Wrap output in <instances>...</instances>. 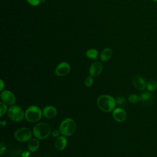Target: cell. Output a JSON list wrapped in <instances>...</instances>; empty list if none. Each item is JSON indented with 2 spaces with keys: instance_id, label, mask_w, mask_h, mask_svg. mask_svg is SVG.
<instances>
[{
  "instance_id": "6da1fadb",
  "label": "cell",
  "mask_w": 157,
  "mask_h": 157,
  "mask_svg": "<svg viewBox=\"0 0 157 157\" xmlns=\"http://www.w3.org/2000/svg\"><path fill=\"white\" fill-rule=\"evenodd\" d=\"M115 104V99L110 95H101L97 99L98 107L105 112H109L113 110Z\"/></svg>"
},
{
  "instance_id": "7a4b0ae2",
  "label": "cell",
  "mask_w": 157,
  "mask_h": 157,
  "mask_svg": "<svg viewBox=\"0 0 157 157\" xmlns=\"http://www.w3.org/2000/svg\"><path fill=\"white\" fill-rule=\"evenodd\" d=\"M51 133L50 126L45 123H39L33 128V134L38 139H46Z\"/></svg>"
},
{
  "instance_id": "3957f363",
  "label": "cell",
  "mask_w": 157,
  "mask_h": 157,
  "mask_svg": "<svg viewBox=\"0 0 157 157\" xmlns=\"http://www.w3.org/2000/svg\"><path fill=\"white\" fill-rule=\"evenodd\" d=\"M76 129L75 123L73 119L67 118L64 119L59 126V131L62 135L70 136L72 135Z\"/></svg>"
},
{
  "instance_id": "277c9868",
  "label": "cell",
  "mask_w": 157,
  "mask_h": 157,
  "mask_svg": "<svg viewBox=\"0 0 157 157\" xmlns=\"http://www.w3.org/2000/svg\"><path fill=\"white\" fill-rule=\"evenodd\" d=\"M42 112L39 107L36 105L29 107L25 111V117L28 121L34 123L38 121L42 117Z\"/></svg>"
},
{
  "instance_id": "5b68a950",
  "label": "cell",
  "mask_w": 157,
  "mask_h": 157,
  "mask_svg": "<svg viewBox=\"0 0 157 157\" xmlns=\"http://www.w3.org/2000/svg\"><path fill=\"white\" fill-rule=\"evenodd\" d=\"M9 118L13 121H20L24 118V112L18 105H12L7 110Z\"/></svg>"
},
{
  "instance_id": "8992f818",
  "label": "cell",
  "mask_w": 157,
  "mask_h": 157,
  "mask_svg": "<svg viewBox=\"0 0 157 157\" xmlns=\"http://www.w3.org/2000/svg\"><path fill=\"white\" fill-rule=\"evenodd\" d=\"M15 138L20 142H25L29 140L32 137L31 131L27 128H21L16 130L14 133Z\"/></svg>"
},
{
  "instance_id": "52a82bcc",
  "label": "cell",
  "mask_w": 157,
  "mask_h": 157,
  "mask_svg": "<svg viewBox=\"0 0 157 157\" xmlns=\"http://www.w3.org/2000/svg\"><path fill=\"white\" fill-rule=\"evenodd\" d=\"M70 66L66 62H62L59 63L55 69V72L57 76L62 77L67 75L70 71Z\"/></svg>"
},
{
  "instance_id": "ba28073f",
  "label": "cell",
  "mask_w": 157,
  "mask_h": 157,
  "mask_svg": "<svg viewBox=\"0 0 157 157\" xmlns=\"http://www.w3.org/2000/svg\"><path fill=\"white\" fill-rule=\"evenodd\" d=\"M1 99L3 102L7 105H12L15 102V96L8 90H4L1 93Z\"/></svg>"
},
{
  "instance_id": "9c48e42d",
  "label": "cell",
  "mask_w": 157,
  "mask_h": 157,
  "mask_svg": "<svg viewBox=\"0 0 157 157\" xmlns=\"http://www.w3.org/2000/svg\"><path fill=\"white\" fill-rule=\"evenodd\" d=\"M113 117L118 122H123L126 119V113L125 110L121 108H116L113 110Z\"/></svg>"
},
{
  "instance_id": "30bf717a",
  "label": "cell",
  "mask_w": 157,
  "mask_h": 157,
  "mask_svg": "<svg viewBox=\"0 0 157 157\" xmlns=\"http://www.w3.org/2000/svg\"><path fill=\"white\" fill-rule=\"evenodd\" d=\"M132 85L138 90L143 91L146 88L147 83L144 78L137 75L132 78Z\"/></svg>"
},
{
  "instance_id": "8fae6325",
  "label": "cell",
  "mask_w": 157,
  "mask_h": 157,
  "mask_svg": "<svg viewBox=\"0 0 157 157\" xmlns=\"http://www.w3.org/2000/svg\"><path fill=\"white\" fill-rule=\"evenodd\" d=\"M103 69L102 64L99 61H96L92 63L90 67V74L92 77L98 76L102 72Z\"/></svg>"
},
{
  "instance_id": "7c38bea8",
  "label": "cell",
  "mask_w": 157,
  "mask_h": 157,
  "mask_svg": "<svg viewBox=\"0 0 157 157\" xmlns=\"http://www.w3.org/2000/svg\"><path fill=\"white\" fill-rule=\"evenodd\" d=\"M57 112L55 107L52 105L46 106L42 111L43 115L47 118H53L56 115Z\"/></svg>"
},
{
  "instance_id": "4fadbf2b",
  "label": "cell",
  "mask_w": 157,
  "mask_h": 157,
  "mask_svg": "<svg viewBox=\"0 0 157 157\" xmlns=\"http://www.w3.org/2000/svg\"><path fill=\"white\" fill-rule=\"evenodd\" d=\"M67 143V142L66 138L64 136H59L56 139L55 142V145L58 150L61 151L66 148Z\"/></svg>"
},
{
  "instance_id": "5bb4252c",
  "label": "cell",
  "mask_w": 157,
  "mask_h": 157,
  "mask_svg": "<svg viewBox=\"0 0 157 157\" xmlns=\"http://www.w3.org/2000/svg\"><path fill=\"white\" fill-rule=\"evenodd\" d=\"M39 147V141L37 139H31L28 144V148L31 152L36 151Z\"/></svg>"
},
{
  "instance_id": "9a60e30c",
  "label": "cell",
  "mask_w": 157,
  "mask_h": 157,
  "mask_svg": "<svg viewBox=\"0 0 157 157\" xmlns=\"http://www.w3.org/2000/svg\"><path fill=\"white\" fill-rule=\"evenodd\" d=\"M112 54V50L110 48H106L102 50L101 54V59L102 61H106L110 59Z\"/></svg>"
},
{
  "instance_id": "2e32d148",
  "label": "cell",
  "mask_w": 157,
  "mask_h": 157,
  "mask_svg": "<svg viewBox=\"0 0 157 157\" xmlns=\"http://www.w3.org/2000/svg\"><path fill=\"white\" fill-rule=\"evenodd\" d=\"M153 99V96L150 92H144L140 95V101L145 102V103L149 102Z\"/></svg>"
},
{
  "instance_id": "e0dca14e",
  "label": "cell",
  "mask_w": 157,
  "mask_h": 157,
  "mask_svg": "<svg viewBox=\"0 0 157 157\" xmlns=\"http://www.w3.org/2000/svg\"><path fill=\"white\" fill-rule=\"evenodd\" d=\"M146 88L147 89L148 91L150 92L151 91H155L157 89V81L155 80H149L147 83V86Z\"/></svg>"
},
{
  "instance_id": "ac0fdd59",
  "label": "cell",
  "mask_w": 157,
  "mask_h": 157,
  "mask_svg": "<svg viewBox=\"0 0 157 157\" xmlns=\"http://www.w3.org/2000/svg\"><path fill=\"white\" fill-rule=\"evenodd\" d=\"M98 52L96 49H90L88 50L86 53V55L88 58L96 59L98 58Z\"/></svg>"
},
{
  "instance_id": "d6986e66",
  "label": "cell",
  "mask_w": 157,
  "mask_h": 157,
  "mask_svg": "<svg viewBox=\"0 0 157 157\" xmlns=\"http://www.w3.org/2000/svg\"><path fill=\"white\" fill-rule=\"evenodd\" d=\"M128 101L131 104H136L140 101V96L135 94H130L128 97Z\"/></svg>"
},
{
  "instance_id": "ffe728a7",
  "label": "cell",
  "mask_w": 157,
  "mask_h": 157,
  "mask_svg": "<svg viewBox=\"0 0 157 157\" xmlns=\"http://www.w3.org/2000/svg\"><path fill=\"white\" fill-rule=\"evenodd\" d=\"M0 107H1L0 116H1V117H2V116L6 113V112L7 110L6 104H5L4 102H3L2 101L1 102H0Z\"/></svg>"
},
{
  "instance_id": "44dd1931",
  "label": "cell",
  "mask_w": 157,
  "mask_h": 157,
  "mask_svg": "<svg viewBox=\"0 0 157 157\" xmlns=\"http://www.w3.org/2000/svg\"><path fill=\"white\" fill-rule=\"evenodd\" d=\"M93 83V78L92 76H88L86 78L85 80V84L87 87L91 86Z\"/></svg>"
},
{
  "instance_id": "7402d4cb",
  "label": "cell",
  "mask_w": 157,
  "mask_h": 157,
  "mask_svg": "<svg viewBox=\"0 0 157 157\" xmlns=\"http://www.w3.org/2000/svg\"><path fill=\"white\" fill-rule=\"evenodd\" d=\"M29 4H30L31 6H36L40 4V2L42 1L41 0H26Z\"/></svg>"
},
{
  "instance_id": "603a6c76",
  "label": "cell",
  "mask_w": 157,
  "mask_h": 157,
  "mask_svg": "<svg viewBox=\"0 0 157 157\" xmlns=\"http://www.w3.org/2000/svg\"><path fill=\"white\" fill-rule=\"evenodd\" d=\"M125 98H123V97H118L116 99H115V101H116V103L119 104V105H121V104H123L124 102H125Z\"/></svg>"
},
{
  "instance_id": "cb8c5ba5",
  "label": "cell",
  "mask_w": 157,
  "mask_h": 157,
  "mask_svg": "<svg viewBox=\"0 0 157 157\" xmlns=\"http://www.w3.org/2000/svg\"><path fill=\"white\" fill-rule=\"evenodd\" d=\"M60 133H61V132H60L59 130L55 129L54 131H52V136H53V137H58V136H59V134H60Z\"/></svg>"
},
{
  "instance_id": "d4e9b609",
  "label": "cell",
  "mask_w": 157,
  "mask_h": 157,
  "mask_svg": "<svg viewBox=\"0 0 157 157\" xmlns=\"http://www.w3.org/2000/svg\"><path fill=\"white\" fill-rule=\"evenodd\" d=\"M0 82H1L0 90H3V88H4V82H3V81H2V80H0Z\"/></svg>"
},
{
  "instance_id": "484cf974",
  "label": "cell",
  "mask_w": 157,
  "mask_h": 157,
  "mask_svg": "<svg viewBox=\"0 0 157 157\" xmlns=\"http://www.w3.org/2000/svg\"><path fill=\"white\" fill-rule=\"evenodd\" d=\"M152 1L154 2H157V0H152Z\"/></svg>"
}]
</instances>
